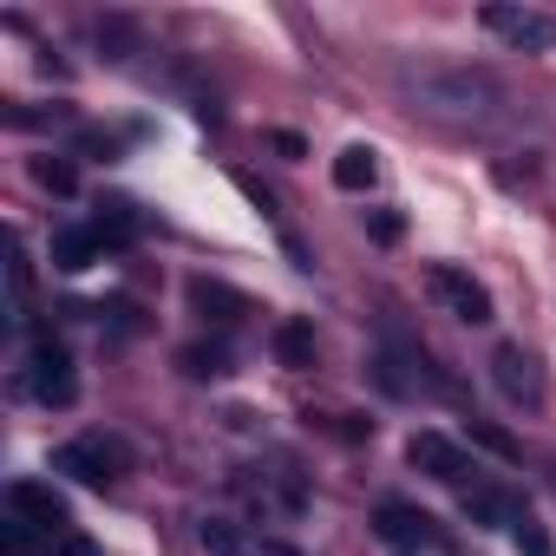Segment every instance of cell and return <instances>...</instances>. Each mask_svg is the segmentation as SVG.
Masks as SVG:
<instances>
[{
	"mask_svg": "<svg viewBox=\"0 0 556 556\" xmlns=\"http://www.w3.org/2000/svg\"><path fill=\"white\" fill-rule=\"evenodd\" d=\"M53 471H66V478H79V484L105 491V484L125 471V452H118L112 439H73V445L53 452Z\"/></svg>",
	"mask_w": 556,
	"mask_h": 556,
	"instance_id": "3957f363",
	"label": "cell"
},
{
	"mask_svg": "<svg viewBox=\"0 0 556 556\" xmlns=\"http://www.w3.org/2000/svg\"><path fill=\"white\" fill-rule=\"evenodd\" d=\"M374 177H380V164H374V151H367V144H348V151L334 157V184H341V190H354V197H361V190H374Z\"/></svg>",
	"mask_w": 556,
	"mask_h": 556,
	"instance_id": "7c38bea8",
	"label": "cell"
},
{
	"mask_svg": "<svg viewBox=\"0 0 556 556\" xmlns=\"http://www.w3.org/2000/svg\"><path fill=\"white\" fill-rule=\"evenodd\" d=\"M426 282H432V295H439V302H445L458 321H471V328H484V321H491V295H484V282H471L465 268L439 262V268L426 275Z\"/></svg>",
	"mask_w": 556,
	"mask_h": 556,
	"instance_id": "8992f818",
	"label": "cell"
},
{
	"mask_svg": "<svg viewBox=\"0 0 556 556\" xmlns=\"http://www.w3.org/2000/svg\"><path fill=\"white\" fill-rule=\"evenodd\" d=\"M406 86L439 118H484V112H497V86L484 73H471V66H426V73H406Z\"/></svg>",
	"mask_w": 556,
	"mask_h": 556,
	"instance_id": "6da1fadb",
	"label": "cell"
},
{
	"mask_svg": "<svg viewBox=\"0 0 556 556\" xmlns=\"http://www.w3.org/2000/svg\"><path fill=\"white\" fill-rule=\"evenodd\" d=\"M99 40H105V47H125V40H131V21H118V14L99 21Z\"/></svg>",
	"mask_w": 556,
	"mask_h": 556,
	"instance_id": "d6986e66",
	"label": "cell"
},
{
	"mask_svg": "<svg viewBox=\"0 0 556 556\" xmlns=\"http://www.w3.org/2000/svg\"><path fill=\"white\" fill-rule=\"evenodd\" d=\"M8 504H14V517L21 523H34V530H66V497L53 491V484H34V478H21V484H8Z\"/></svg>",
	"mask_w": 556,
	"mask_h": 556,
	"instance_id": "ba28073f",
	"label": "cell"
},
{
	"mask_svg": "<svg viewBox=\"0 0 556 556\" xmlns=\"http://www.w3.org/2000/svg\"><path fill=\"white\" fill-rule=\"evenodd\" d=\"M53 556H99V543H92V536H66Z\"/></svg>",
	"mask_w": 556,
	"mask_h": 556,
	"instance_id": "44dd1931",
	"label": "cell"
},
{
	"mask_svg": "<svg viewBox=\"0 0 556 556\" xmlns=\"http://www.w3.org/2000/svg\"><path fill=\"white\" fill-rule=\"evenodd\" d=\"M484 34H497L504 47L517 53H556V14H536V8H510V0H491L478 14Z\"/></svg>",
	"mask_w": 556,
	"mask_h": 556,
	"instance_id": "7a4b0ae2",
	"label": "cell"
},
{
	"mask_svg": "<svg viewBox=\"0 0 556 556\" xmlns=\"http://www.w3.org/2000/svg\"><path fill=\"white\" fill-rule=\"evenodd\" d=\"M517 549H523V556H556L549 536H543V523H530V517H517Z\"/></svg>",
	"mask_w": 556,
	"mask_h": 556,
	"instance_id": "e0dca14e",
	"label": "cell"
},
{
	"mask_svg": "<svg viewBox=\"0 0 556 556\" xmlns=\"http://www.w3.org/2000/svg\"><path fill=\"white\" fill-rule=\"evenodd\" d=\"M27 380H34V400H47V406H73V393H79V380H73V354H66L53 334L34 341Z\"/></svg>",
	"mask_w": 556,
	"mask_h": 556,
	"instance_id": "277c9868",
	"label": "cell"
},
{
	"mask_svg": "<svg viewBox=\"0 0 556 556\" xmlns=\"http://www.w3.org/2000/svg\"><path fill=\"white\" fill-rule=\"evenodd\" d=\"M190 308H197L203 321H236L249 302H242L236 289H223V282H203V275H197V282H190Z\"/></svg>",
	"mask_w": 556,
	"mask_h": 556,
	"instance_id": "8fae6325",
	"label": "cell"
},
{
	"mask_svg": "<svg viewBox=\"0 0 556 556\" xmlns=\"http://www.w3.org/2000/svg\"><path fill=\"white\" fill-rule=\"evenodd\" d=\"M374 242H400V216L393 210H374Z\"/></svg>",
	"mask_w": 556,
	"mask_h": 556,
	"instance_id": "ffe728a7",
	"label": "cell"
},
{
	"mask_svg": "<svg viewBox=\"0 0 556 556\" xmlns=\"http://www.w3.org/2000/svg\"><path fill=\"white\" fill-rule=\"evenodd\" d=\"M203 549H210V556H249V543H242L229 523H203Z\"/></svg>",
	"mask_w": 556,
	"mask_h": 556,
	"instance_id": "2e32d148",
	"label": "cell"
},
{
	"mask_svg": "<svg viewBox=\"0 0 556 556\" xmlns=\"http://www.w3.org/2000/svg\"><path fill=\"white\" fill-rule=\"evenodd\" d=\"M99 249H105V236H99V229H60V236H53V262H60L66 275L92 268V262H99Z\"/></svg>",
	"mask_w": 556,
	"mask_h": 556,
	"instance_id": "30bf717a",
	"label": "cell"
},
{
	"mask_svg": "<svg viewBox=\"0 0 556 556\" xmlns=\"http://www.w3.org/2000/svg\"><path fill=\"white\" fill-rule=\"evenodd\" d=\"M471 439H478L484 452H497V458H517V445H510V439H504L497 426H484V419H471Z\"/></svg>",
	"mask_w": 556,
	"mask_h": 556,
	"instance_id": "ac0fdd59",
	"label": "cell"
},
{
	"mask_svg": "<svg viewBox=\"0 0 556 556\" xmlns=\"http://www.w3.org/2000/svg\"><path fill=\"white\" fill-rule=\"evenodd\" d=\"M406 458H413L426 478H439V484H458V478H465V452H458L445 432H413Z\"/></svg>",
	"mask_w": 556,
	"mask_h": 556,
	"instance_id": "9c48e42d",
	"label": "cell"
},
{
	"mask_svg": "<svg viewBox=\"0 0 556 556\" xmlns=\"http://www.w3.org/2000/svg\"><path fill=\"white\" fill-rule=\"evenodd\" d=\"M491 380H497V393H504L510 406H523V413L543 406V374H536V361H530L517 341H504V348L491 354Z\"/></svg>",
	"mask_w": 556,
	"mask_h": 556,
	"instance_id": "5b68a950",
	"label": "cell"
},
{
	"mask_svg": "<svg viewBox=\"0 0 556 556\" xmlns=\"http://www.w3.org/2000/svg\"><path fill=\"white\" fill-rule=\"evenodd\" d=\"M184 367H190L197 380H210V374H229V348H216V341H210V348H190V354H184Z\"/></svg>",
	"mask_w": 556,
	"mask_h": 556,
	"instance_id": "9a60e30c",
	"label": "cell"
},
{
	"mask_svg": "<svg viewBox=\"0 0 556 556\" xmlns=\"http://www.w3.org/2000/svg\"><path fill=\"white\" fill-rule=\"evenodd\" d=\"M275 361H282V367H315V334H308V321H282V328H275Z\"/></svg>",
	"mask_w": 556,
	"mask_h": 556,
	"instance_id": "4fadbf2b",
	"label": "cell"
},
{
	"mask_svg": "<svg viewBox=\"0 0 556 556\" xmlns=\"http://www.w3.org/2000/svg\"><path fill=\"white\" fill-rule=\"evenodd\" d=\"M374 536H380L387 549H400V556H413V549H432V543H439L432 517H426V510H413V504H380V510H374Z\"/></svg>",
	"mask_w": 556,
	"mask_h": 556,
	"instance_id": "52a82bcc",
	"label": "cell"
},
{
	"mask_svg": "<svg viewBox=\"0 0 556 556\" xmlns=\"http://www.w3.org/2000/svg\"><path fill=\"white\" fill-rule=\"evenodd\" d=\"M34 177H40V184H47L53 197H73V190H79V177H73V164H60V157H40V164H34Z\"/></svg>",
	"mask_w": 556,
	"mask_h": 556,
	"instance_id": "5bb4252c",
	"label": "cell"
}]
</instances>
